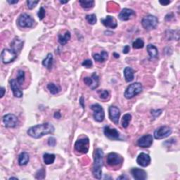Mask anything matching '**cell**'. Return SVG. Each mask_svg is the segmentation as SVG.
Returning <instances> with one entry per match:
<instances>
[{"label": "cell", "mask_w": 180, "mask_h": 180, "mask_svg": "<svg viewBox=\"0 0 180 180\" xmlns=\"http://www.w3.org/2000/svg\"><path fill=\"white\" fill-rule=\"evenodd\" d=\"M91 78L92 79V85L90 87V89L94 90L95 89H96L99 85V78L96 73H94L92 74Z\"/></svg>", "instance_id": "obj_30"}, {"label": "cell", "mask_w": 180, "mask_h": 180, "mask_svg": "<svg viewBox=\"0 0 180 180\" xmlns=\"http://www.w3.org/2000/svg\"><path fill=\"white\" fill-rule=\"evenodd\" d=\"M60 2L61 4H65V3H68V2H62V1H60Z\"/></svg>", "instance_id": "obj_51"}, {"label": "cell", "mask_w": 180, "mask_h": 180, "mask_svg": "<svg viewBox=\"0 0 180 180\" xmlns=\"http://www.w3.org/2000/svg\"><path fill=\"white\" fill-rule=\"evenodd\" d=\"M79 3L83 9H92L94 6L95 2L93 0H80Z\"/></svg>", "instance_id": "obj_28"}, {"label": "cell", "mask_w": 180, "mask_h": 180, "mask_svg": "<svg viewBox=\"0 0 180 180\" xmlns=\"http://www.w3.org/2000/svg\"><path fill=\"white\" fill-rule=\"evenodd\" d=\"M130 172L133 178L136 180H144L147 178V173L142 169L134 168L131 169Z\"/></svg>", "instance_id": "obj_16"}, {"label": "cell", "mask_w": 180, "mask_h": 180, "mask_svg": "<svg viewBox=\"0 0 180 180\" xmlns=\"http://www.w3.org/2000/svg\"><path fill=\"white\" fill-rule=\"evenodd\" d=\"M130 50V46H129V45H126L125 47H124V49H123V50H122V52L124 53V54H127V53H129Z\"/></svg>", "instance_id": "obj_42"}, {"label": "cell", "mask_w": 180, "mask_h": 180, "mask_svg": "<svg viewBox=\"0 0 180 180\" xmlns=\"http://www.w3.org/2000/svg\"><path fill=\"white\" fill-rule=\"evenodd\" d=\"M98 94L99 95L100 99H101L103 100L107 99L108 98H109V91H107V90H105V89L99 90V91H98Z\"/></svg>", "instance_id": "obj_35"}, {"label": "cell", "mask_w": 180, "mask_h": 180, "mask_svg": "<svg viewBox=\"0 0 180 180\" xmlns=\"http://www.w3.org/2000/svg\"><path fill=\"white\" fill-rule=\"evenodd\" d=\"M124 76L126 82H132L134 79V78H135L133 69L132 68H130V67H126L124 70Z\"/></svg>", "instance_id": "obj_24"}, {"label": "cell", "mask_w": 180, "mask_h": 180, "mask_svg": "<svg viewBox=\"0 0 180 180\" xmlns=\"http://www.w3.org/2000/svg\"><path fill=\"white\" fill-rule=\"evenodd\" d=\"M17 54L14 52L12 49H4L2 51L1 57L2 61L4 64H9L10 63L14 62L17 58Z\"/></svg>", "instance_id": "obj_8"}, {"label": "cell", "mask_w": 180, "mask_h": 180, "mask_svg": "<svg viewBox=\"0 0 180 180\" xmlns=\"http://www.w3.org/2000/svg\"><path fill=\"white\" fill-rule=\"evenodd\" d=\"M71 32L67 30L64 34L58 35V42L60 43L61 45H65L66 44L71 40Z\"/></svg>", "instance_id": "obj_23"}, {"label": "cell", "mask_w": 180, "mask_h": 180, "mask_svg": "<svg viewBox=\"0 0 180 180\" xmlns=\"http://www.w3.org/2000/svg\"><path fill=\"white\" fill-rule=\"evenodd\" d=\"M104 133L105 136L107 138L110 139L112 140H118L120 139V132L115 129V128H111L109 126H105L104 128Z\"/></svg>", "instance_id": "obj_13"}, {"label": "cell", "mask_w": 180, "mask_h": 180, "mask_svg": "<svg viewBox=\"0 0 180 180\" xmlns=\"http://www.w3.org/2000/svg\"><path fill=\"white\" fill-rule=\"evenodd\" d=\"M79 103H80V104L82 105V106L83 109H84V98L83 97H81L80 98V100H79Z\"/></svg>", "instance_id": "obj_47"}, {"label": "cell", "mask_w": 180, "mask_h": 180, "mask_svg": "<svg viewBox=\"0 0 180 180\" xmlns=\"http://www.w3.org/2000/svg\"><path fill=\"white\" fill-rule=\"evenodd\" d=\"M114 56L116 58H119V57H120V55H119V54H116V53H114Z\"/></svg>", "instance_id": "obj_49"}, {"label": "cell", "mask_w": 180, "mask_h": 180, "mask_svg": "<svg viewBox=\"0 0 180 180\" xmlns=\"http://www.w3.org/2000/svg\"><path fill=\"white\" fill-rule=\"evenodd\" d=\"M24 41L21 40L19 37H15L11 43V49H12L17 54L20 52L24 47Z\"/></svg>", "instance_id": "obj_19"}, {"label": "cell", "mask_w": 180, "mask_h": 180, "mask_svg": "<svg viewBox=\"0 0 180 180\" xmlns=\"http://www.w3.org/2000/svg\"><path fill=\"white\" fill-rule=\"evenodd\" d=\"M54 117L56 119H60L61 117V115L60 114V112H59V111L55 112L54 115Z\"/></svg>", "instance_id": "obj_43"}, {"label": "cell", "mask_w": 180, "mask_h": 180, "mask_svg": "<svg viewBox=\"0 0 180 180\" xmlns=\"http://www.w3.org/2000/svg\"><path fill=\"white\" fill-rule=\"evenodd\" d=\"M104 151L101 148H96L94 156V164L92 172L94 178L101 179L102 177V167L103 158H104Z\"/></svg>", "instance_id": "obj_2"}, {"label": "cell", "mask_w": 180, "mask_h": 180, "mask_svg": "<svg viewBox=\"0 0 180 180\" xmlns=\"http://www.w3.org/2000/svg\"><path fill=\"white\" fill-rule=\"evenodd\" d=\"M158 24V18L153 15H147L141 20V25L145 30H151L155 29Z\"/></svg>", "instance_id": "obj_5"}, {"label": "cell", "mask_w": 180, "mask_h": 180, "mask_svg": "<svg viewBox=\"0 0 180 180\" xmlns=\"http://www.w3.org/2000/svg\"><path fill=\"white\" fill-rule=\"evenodd\" d=\"M17 24L21 28H32L35 24V20L27 14H20L17 20Z\"/></svg>", "instance_id": "obj_7"}, {"label": "cell", "mask_w": 180, "mask_h": 180, "mask_svg": "<svg viewBox=\"0 0 180 180\" xmlns=\"http://www.w3.org/2000/svg\"><path fill=\"white\" fill-rule=\"evenodd\" d=\"M108 56H109V54H108L107 51H102L100 54H94L93 55V58L96 62L103 63L107 60Z\"/></svg>", "instance_id": "obj_22"}, {"label": "cell", "mask_w": 180, "mask_h": 180, "mask_svg": "<svg viewBox=\"0 0 180 180\" xmlns=\"http://www.w3.org/2000/svg\"><path fill=\"white\" fill-rule=\"evenodd\" d=\"M147 51L148 53L150 59H154L158 58V50L156 46L151 45V44H149L147 46Z\"/></svg>", "instance_id": "obj_21"}, {"label": "cell", "mask_w": 180, "mask_h": 180, "mask_svg": "<svg viewBox=\"0 0 180 180\" xmlns=\"http://www.w3.org/2000/svg\"><path fill=\"white\" fill-rule=\"evenodd\" d=\"M9 179H18L17 177H10Z\"/></svg>", "instance_id": "obj_50"}, {"label": "cell", "mask_w": 180, "mask_h": 180, "mask_svg": "<svg viewBox=\"0 0 180 180\" xmlns=\"http://www.w3.org/2000/svg\"><path fill=\"white\" fill-rule=\"evenodd\" d=\"M20 85L19 84V82H17L16 79H12L10 80V87H11L14 96L16 97V98H21L23 95H24L22 90L20 89Z\"/></svg>", "instance_id": "obj_15"}, {"label": "cell", "mask_w": 180, "mask_h": 180, "mask_svg": "<svg viewBox=\"0 0 180 180\" xmlns=\"http://www.w3.org/2000/svg\"><path fill=\"white\" fill-rule=\"evenodd\" d=\"M47 89L51 94H56L61 91V87L54 83H49L47 84Z\"/></svg>", "instance_id": "obj_29"}, {"label": "cell", "mask_w": 180, "mask_h": 180, "mask_svg": "<svg viewBox=\"0 0 180 180\" xmlns=\"http://www.w3.org/2000/svg\"><path fill=\"white\" fill-rule=\"evenodd\" d=\"M25 72L22 70H20L18 72L17 74V82H19V84L20 85H22L24 84V82L25 81Z\"/></svg>", "instance_id": "obj_33"}, {"label": "cell", "mask_w": 180, "mask_h": 180, "mask_svg": "<svg viewBox=\"0 0 180 180\" xmlns=\"http://www.w3.org/2000/svg\"><path fill=\"white\" fill-rule=\"evenodd\" d=\"M29 161L30 156L27 152H22L19 156V165L20 166H24L27 165Z\"/></svg>", "instance_id": "obj_25"}, {"label": "cell", "mask_w": 180, "mask_h": 180, "mask_svg": "<svg viewBox=\"0 0 180 180\" xmlns=\"http://www.w3.org/2000/svg\"><path fill=\"white\" fill-rule=\"evenodd\" d=\"M2 121H3L4 125L7 128L16 127L18 123H19L18 118L14 114H9L4 115Z\"/></svg>", "instance_id": "obj_11"}, {"label": "cell", "mask_w": 180, "mask_h": 180, "mask_svg": "<svg viewBox=\"0 0 180 180\" xmlns=\"http://www.w3.org/2000/svg\"><path fill=\"white\" fill-rule=\"evenodd\" d=\"M53 55L51 54H48L45 58L42 61V66L48 69H50L52 66Z\"/></svg>", "instance_id": "obj_27"}, {"label": "cell", "mask_w": 180, "mask_h": 180, "mask_svg": "<svg viewBox=\"0 0 180 180\" xmlns=\"http://www.w3.org/2000/svg\"><path fill=\"white\" fill-rule=\"evenodd\" d=\"M45 14H46V12H45V9H44L43 7H40L39 11H38V13H37L38 18H39V19L40 20H43V19L45 16Z\"/></svg>", "instance_id": "obj_39"}, {"label": "cell", "mask_w": 180, "mask_h": 180, "mask_svg": "<svg viewBox=\"0 0 180 180\" xmlns=\"http://www.w3.org/2000/svg\"><path fill=\"white\" fill-rule=\"evenodd\" d=\"M170 1H159V3L163 6H167V5L170 4Z\"/></svg>", "instance_id": "obj_44"}, {"label": "cell", "mask_w": 180, "mask_h": 180, "mask_svg": "<svg viewBox=\"0 0 180 180\" xmlns=\"http://www.w3.org/2000/svg\"><path fill=\"white\" fill-rule=\"evenodd\" d=\"M141 92H142V84L139 82H135L127 87L125 92L124 96L127 99H131L140 94Z\"/></svg>", "instance_id": "obj_3"}, {"label": "cell", "mask_w": 180, "mask_h": 180, "mask_svg": "<svg viewBox=\"0 0 180 180\" xmlns=\"http://www.w3.org/2000/svg\"><path fill=\"white\" fill-rule=\"evenodd\" d=\"M82 66H84V68H92V66H93V63L92 61L90 60V59H87V60H84L82 63Z\"/></svg>", "instance_id": "obj_37"}, {"label": "cell", "mask_w": 180, "mask_h": 180, "mask_svg": "<svg viewBox=\"0 0 180 180\" xmlns=\"http://www.w3.org/2000/svg\"><path fill=\"white\" fill-rule=\"evenodd\" d=\"M106 162L109 166L115 168L121 165L123 163V158L120 154L112 152L107 156Z\"/></svg>", "instance_id": "obj_6"}, {"label": "cell", "mask_w": 180, "mask_h": 180, "mask_svg": "<svg viewBox=\"0 0 180 180\" xmlns=\"http://www.w3.org/2000/svg\"><path fill=\"white\" fill-rule=\"evenodd\" d=\"M8 3L10 4H17L18 2H19V1L18 0H15V1H10V0H8Z\"/></svg>", "instance_id": "obj_48"}, {"label": "cell", "mask_w": 180, "mask_h": 180, "mask_svg": "<svg viewBox=\"0 0 180 180\" xmlns=\"http://www.w3.org/2000/svg\"><path fill=\"white\" fill-rule=\"evenodd\" d=\"M153 143V139L152 135H145L139 139L137 141V145L141 148H149L152 146Z\"/></svg>", "instance_id": "obj_12"}, {"label": "cell", "mask_w": 180, "mask_h": 180, "mask_svg": "<svg viewBox=\"0 0 180 180\" xmlns=\"http://www.w3.org/2000/svg\"><path fill=\"white\" fill-rule=\"evenodd\" d=\"M54 127L52 124L49 122H45L30 127L27 131V134L32 138L40 139L45 135L54 133Z\"/></svg>", "instance_id": "obj_1"}, {"label": "cell", "mask_w": 180, "mask_h": 180, "mask_svg": "<svg viewBox=\"0 0 180 180\" xmlns=\"http://www.w3.org/2000/svg\"><path fill=\"white\" fill-rule=\"evenodd\" d=\"M132 120V115L130 114H127L123 115L122 118V126L124 128H127L129 126L130 122Z\"/></svg>", "instance_id": "obj_31"}, {"label": "cell", "mask_w": 180, "mask_h": 180, "mask_svg": "<svg viewBox=\"0 0 180 180\" xmlns=\"http://www.w3.org/2000/svg\"><path fill=\"white\" fill-rule=\"evenodd\" d=\"M136 16V13L132 9L125 8L122 10V11L120 13L119 17L120 20H122V21H126L131 19H132L134 16Z\"/></svg>", "instance_id": "obj_18"}, {"label": "cell", "mask_w": 180, "mask_h": 180, "mask_svg": "<svg viewBox=\"0 0 180 180\" xmlns=\"http://www.w3.org/2000/svg\"><path fill=\"white\" fill-rule=\"evenodd\" d=\"M91 109L93 110V117L96 121L101 122L105 118L104 110L101 105L99 104H94L91 106Z\"/></svg>", "instance_id": "obj_9"}, {"label": "cell", "mask_w": 180, "mask_h": 180, "mask_svg": "<svg viewBox=\"0 0 180 180\" xmlns=\"http://www.w3.org/2000/svg\"><path fill=\"white\" fill-rule=\"evenodd\" d=\"M39 2V1H27L28 8L29 9H34Z\"/></svg>", "instance_id": "obj_38"}, {"label": "cell", "mask_w": 180, "mask_h": 180, "mask_svg": "<svg viewBox=\"0 0 180 180\" xmlns=\"http://www.w3.org/2000/svg\"><path fill=\"white\" fill-rule=\"evenodd\" d=\"M83 81L84 84L89 87H91L92 85V78H89V77H86L83 79Z\"/></svg>", "instance_id": "obj_40"}, {"label": "cell", "mask_w": 180, "mask_h": 180, "mask_svg": "<svg viewBox=\"0 0 180 180\" xmlns=\"http://www.w3.org/2000/svg\"><path fill=\"white\" fill-rule=\"evenodd\" d=\"M117 179H128V177L127 176H125L124 175V174H122V175L121 176H120L119 177H118Z\"/></svg>", "instance_id": "obj_46"}, {"label": "cell", "mask_w": 180, "mask_h": 180, "mask_svg": "<svg viewBox=\"0 0 180 180\" xmlns=\"http://www.w3.org/2000/svg\"><path fill=\"white\" fill-rule=\"evenodd\" d=\"M0 91H1V98H2L4 96L5 92H6V89H5L4 87H2L1 89H0Z\"/></svg>", "instance_id": "obj_45"}, {"label": "cell", "mask_w": 180, "mask_h": 180, "mask_svg": "<svg viewBox=\"0 0 180 180\" xmlns=\"http://www.w3.org/2000/svg\"><path fill=\"white\" fill-rule=\"evenodd\" d=\"M144 47V42L142 39L141 38H137L135 42L132 43V47L136 49H142Z\"/></svg>", "instance_id": "obj_32"}, {"label": "cell", "mask_w": 180, "mask_h": 180, "mask_svg": "<svg viewBox=\"0 0 180 180\" xmlns=\"http://www.w3.org/2000/svg\"><path fill=\"white\" fill-rule=\"evenodd\" d=\"M101 22L104 26L113 28V29H115V28H116L118 26V23L116 19L111 16H107L105 19H101Z\"/></svg>", "instance_id": "obj_20"}, {"label": "cell", "mask_w": 180, "mask_h": 180, "mask_svg": "<svg viewBox=\"0 0 180 180\" xmlns=\"http://www.w3.org/2000/svg\"><path fill=\"white\" fill-rule=\"evenodd\" d=\"M151 159L150 156L145 153H141L138 156L137 159V163L139 165L143 167V168H146V167L148 166L151 163Z\"/></svg>", "instance_id": "obj_17"}, {"label": "cell", "mask_w": 180, "mask_h": 180, "mask_svg": "<svg viewBox=\"0 0 180 180\" xmlns=\"http://www.w3.org/2000/svg\"><path fill=\"white\" fill-rule=\"evenodd\" d=\"M85 19L87 20V22H88L89 24H91V25H94L97 21L96 16L95 14L87 15Z\"/></svg>", "instance_id": "obj_34"}, {"label": "cell", "mask_w": 180, "mask_h": 180, "mask_svg": "<svg viewBox=\"0 0 180 180\" xmlns=\"http://www.w3.org/2000/svg\"><path fill=\"white\" fill-rule=\"evenodd\" d=\"M75 149L77 152L85 154L89 149V139L88 137H84L78 139L75 144Z\"/></svg>", "instance_id": "obj_4"}, {"label": "cell", "mask_w": 180, "mask_h": 180, "mask_svg": "<svg viewBox=\"0 0 180 180\" xmlns=\"http://www.w3.org/2000/svg\"><path fill=\"white\" fill-rule=\"evenodd\" d=\"M56 156L52 153H46L43 155V161L44 163L46 165H51L53 164L55 161Z\"/></svg>", "instance_id": "obj_26"}, {"label": "cell", "mask_w": 180, "mask_h": 180, "mask_svg": "<svg viewBox=\"0 0 180 180\" xmlns=\"http://www.w3.org/2000/svg\"><path fill=\"white\" fill-rule=\"evenodd\" d=\"M48 144L50 146H55L56 144V140L54 137H51L48 139Z\"/></svg>", "instance_id": "obj_41"}, {"label": "cell", "mask_w": 180, "mask_h": 180, "mask_svg": "<svg viewBox=\"0 0 180 180\" xmlns=\"http://www.w3.org/2000/svg\"><path fill=\"white\" fill-rule=\"evenodd\" d=\"M45 174H46V171L45 170L44 168H41L37 172V173L35 174V178L37 179H45Z\"/></svg>", "instance_id": "obj_36"}, {"label": "cell", "mask_w": 180, "mask_h": 180, "mask_svg": "<svg viewBox=\"0 0 180 180\" xmlns=\"http://www.w3.org/2000/svg\"><path fill=\"white\" fill-rule=\"evenodd\" d=\"M109 112L110 120L112 122H114L115 125H118V123H119V118L120 117V114H121L120 109L116 106H111L109 107Z\"/></svg>", "instance_id": "obj_14"}, {"label": "cell", "mask_w": 180, "mask_h": 180, "mask_svg": "<svg viewBox=\"0 0 180 180\" xmlns=\"http://www.w3.org/2000/svg\"><path fill=\"white\" fill-rule=\"evenodd\" d=\"M172 128L168 126H162L154 132V138L156 139H163L168 137L172 134Z\"/></svg>", "instance_id": "obj_10"}]
</instances>
